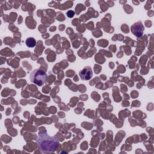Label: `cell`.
Returning <instances> with one entry per match:
<instances>
[{
	"instance_id": "cell-1",
	"label": "cell",
	"mask_w": 154,
	"mask_h": 154,
	"mask_svg": "<svg viewBox=\"0 0 154 154\" xmlns=\"http://www.w3.org/2000/svg\"><path fill=\"white\" fill-rule=\"evenodd\" d=\"M36 142L39 150L42 153L54 152L57 150L60 144L57 138L46 134H40Z\"/></svg>"
},
{
	"instance_id": "cell-2",
	"label": "cell",
	"mask_w": 154,
	"mask_h": 154,
	"mask_svg": "<svg viewBox=\"0 0 154 154\" xmlns=\"http://www.w3.org/2000/svg\"><path fill=\"white\" fill-rule=\"evenodd\" d=\"M47 78L46 72L40 69H35L30 74V80L32 83L42 86L45 82Z\"/></svg>"
},
{
	"instance_id": "cell-3",
	"label": "cell",
	"mask_w": 154,
	"mask_h": 154,
	"mask_svg": "<svg viewBox=\"0 0 154 154\" xmlns=\"http://www.w3.org/2000/svg\"><path fill=\"white\" fill-rule=\"evenodd\" d=\"M92 75V70L90 66H85L82 70L79 72L81 79L82 80L90 79L91 78Z\"/></svg>"
},
{
	"instance_id": "cell-4",
	"label": "cell",
	"mask_w": 154,
	"mask_h": 154,
	"mask_svg": "<svg viewBox=\"0 0 154 154\" xmlns=\"http://www.w3.org/2000/svg\"><path fill=\"white\" fill-rule=\"evenodd\" d=\"M26 45L29 48H33L36 45L35 40L32 37H29L25 41Z\"/></svg>"
},
{
	"instance_id": "cell-5",
	"label": "cell",
	"mask_w": 154,
	"mask_h": 154,
	"mask_svg": "<svg viewBox=\"0 0 154 154\" xmlns=\"http://www.w3.org/2000/svg\"><path fill=\"white\" fill-rule=\"evenodd\" d=\"M66 14H67V16L68 17H73V16H74L75 13H74V11L70 10V11H69Z\"/></svg>"
}]
</instances>
